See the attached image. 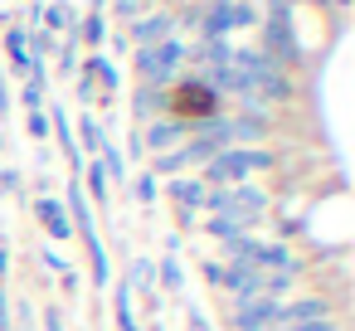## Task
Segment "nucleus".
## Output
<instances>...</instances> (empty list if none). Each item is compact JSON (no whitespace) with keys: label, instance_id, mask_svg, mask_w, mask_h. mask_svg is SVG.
<instances>
[{"label":"nucleus","instance_id":"1","mask_svg":"<svg viewBox=\"0 0 355 331\" xmlns=\"http://www.w3.org/2000/svg\"><path fill=\"white\" fill-rule=\"evenodd\" d=\"M161 112H166V117H175L185 132H195V127H205L209 117H219V112H224V98H219L209 83H200L195 74H180V78L161 93Z\"/></svg>","mask_w":355,"mask_h":331},{"label":"nucleus","instance_id":"2","mask_svg":"<svg viewBox=\"0 0 355 331\" xmlns=\"http://www.w3.org/2000/svg\"><path fill=\"white\" fill-rule=\"evenodd\" d=\"M205 214H219V219H234L239 229H258L268 214H272V190H263V185H219V190H209L205 195Z\"/></svg>","mask_w":355,"mask_h":331},{"label":"nucleus","instance_id":"3","mask_svg":"<svg viewBox=\"0 0 355 331\" xmlns=\"http://www.w3.org/2000/svg\"><path fill=\"white\" fill-rule=\"evenodd\" d=\"M185 54H190V40L171 35L161 44H146V49H132V74H137V88H171L180 74H185Z\"/></svg>","mask_w":355,"mask_h":331},{"label":"nucleus","instance_id":"4","mask_svg":"<svg viewBox=\"0 0 355 331\" xmlns=\"http://www.w3.org/2000/svg\"><path fill=\"white\" fill-rule=\"evenodd\" d=\"M258 171H277V156H272L268 146H248V151H219L214 161H205V166H200V180H205L209 190H219V185H248Z\"/></svg>","mask_w":355,"mask_h":331},{"label":"nucleus","instance_id":"5","mask_svg":"<svg viewBox=\"0 0 355 331\" xmlns=\"http://www.w3.org/2000/svg\"><path fill=\"white\" fill-rule=\"evenodd\" d=\"M224 326L229 331H268V326H282V302H272V297L224 302Z\"/></svg>","mask_w":355,"mask_h":331},{"label":"nucleus","instance_id":"6","mask_svg":"<svg viewBox=\"0 0 355 331\" xmlns=\"http://www.w3.org/2000/svg\"><path fill=\"white\" fill-rule=\"evenodd\" d=\"M258 273H282V278L306 282L311 258H302V253L292 248V239H263V244H258Z\"/></svg>","mask_w":355,"mask_h":331},{"label":"nucleus","instance_id":"7","mask_svg":"<svg viewBox=\"0 0 355 331\" xmlns=\"http://www.w3.org/2000/svg\"><path fill=\"white\" fill-rule=\"evenodd\" d=\"M166 195H171V205H175L180 229H195V224H200V210H205L209 185H205L200 176H171V180H166Z\"/></svg>","mask_w":355,"mask_h":331},{"label":"nucleus","instance_id":"8","mask_svg":"<svg viewBox=\"0 0 355 331\" xmlns=\"http://www.w3.org/2000/svg\"><path fill=\"white\" fill-rule=\"evenodd\" d=\"M137 137H141L146 161H151V156H166V151H175V146H185V142H190V132H185L175 117H166V112H161V117H151L146 127H137Z\"/></svg>","mask_w":355,"mask_h":331},{"label":"nucleus","instance_id":"9","mask_svg":"<svg viewBox=\"0 0 355 331\" xmlns=\"http://www.w3.org/2000/svg\"><path fill=\"white\" fill-rule=\"evenodd\" d=\"M73 142H78V156L83 161H98V151L107 146V127L98 112H78L73 117Z\"/></svg>","mask_w":355,"mask_h":331},{"label":"nucleus","instance_id":"10","mask_svg":"<svg viewBox=\"0 0 355 331\" xmlns=\"http://www.w3.org/2000/svg\"><path fill=\"white\" fill-rule=\"evenodd\" d=\"M35 219L49 229V239H59V244L73 239V224H69V214H64V205L54 195H35Z\"/></svg>","mask_w":355,"mask_h":331},{"label":"nucleus","instance_id":"11","mask_svg":"<svg viewBox=\"0 0 355 331\" xmlns=\"http://www.w3.org/2000/svg\"><path fill=\"white\" fill-rule=\"evenodd\" d=\"M258 234H234L219 244V263H243V268H258Z\"/></svg>","mask_w":355,"mask_h":331},{"label":"nucleus","instance_id":"12","mask_svg":"<svg viewBox=\"0 0 355 331\" xmlns=\"http://www.w3.org/2000/svg\"><path fill=\"white\" fill-rule=\"evenodd\" d=\"M73 239H83V248H88V273H93V287H107V282H112V268H107V253H103L98 229H83V234H73Z\"/></svg>","mask_w":355,"mask_h":331},{"label":"nucleus","instance_id":"13","mask_svg":"<svg viewBox=\"0 0 355 331\" xmlns=\"http://www.w3.org/2000/svg\"><path fill=\"white\" fill-rule=\"evenodd\" d=\"M73 35H78V44H83L88 54H103V44H107V15H103V10H88Z\"/></svg>","mask_w":355,"mask_h":331},{"label":"nucleus","instance_id":"14","mask_svg":"<svg viewBox=\"0 0 355 331\" xmlns=\"http://www.w3.org/2000/svg\"><path fill=\"white\" fill-rule=\"evenodd\" d=\"M0 44H6L10 74H15V78H25V44H30V30H25L20 20H10V25H6V40H0Z\"/></svg>","mask_w":355,"mask_h":331},{"label":"nucleus","instance_id":"15","mask_svg":"<svg viewBox=\"0 0 355 331\" xmlns=\"http://www.w3.org/2000/svg\"><path fill=\"white\" fill-rule=\"evenodd\" d=\"M98 166H103V176H107V185H117V190H127V180H132V166H127V156H122V146H103L98 151Z\"/></svg>","mask_w":355,"mask_h":331},{"label":"nucleus","instance_id":"16","mask_svg":"<svg viewBox=\"0 0 355 331\" xmlns=\"http://www.w3.org/2000/svg\"><path fill=\"white\" fill-rule=\"evenodd\" d=\"M112 326L117 331H141V321L132 316V287H127V278L112 287Z\"/></svg>","mask_w":355,"mask_h":331},{"label":"nucleus","instance_id":"17","mask_svg":"<svg viewBox=\"0 0 355 331\" xmlns=\"http://www.w3.org/2000/svg\"><path fill=\"white\" fill-rule=\"evenodd\" d=\"M132 117H137V127H146L151 117H161V88H137L132 83Z\"/></svg>","mask_w":355,"mask_h":331},{"label":"nucleus","instance_id":"18","mask_svg":"<svg viewBox=\"0 0 355 331\" xmlns=\"http://www.w3.org/2000/svg\"><path fill=\"white\" fill-rule=\"evenodd\" d=\"M156 282H161L166 292H175V297H180V287H185V273H180L175 253H161V258H156Z\"/></svg>","mask_w":355,"mask_h":331},{"label":"nucleus","instance_id":"19","mask_svg":"<svg viewBox=\"0 0 355 331\" xmlns=\"http://www.w3.org/2000/svg\"><path fill=\"white\" fill-rule=\"evenodd\" d=\"M107 10H112V20L127 30L132 20H141V15L151 10V0H107ZM107 10H103V15H107Z\"/></svg>","mask_w":355,"mask_h":331},{"label":"nucleus","instance_id":"20","mask_svg":"<svg viewBox=\"0 0 355 331\" xmlns=\"http://www.w3.org/2000/svg\"><path fill=\"white\" fill-rule=\"evenodd\" d=\"M78 49H83V44H78V35H64V40H59L54 59H59V74H64V78H73V74H78Z\"/></svg>","mask_w":355,"mask_h":331},{"label":"nucleus","instance_id":"21","mask_svg":"<svg viewBox=\"0 0 355 331\" xmlns=\"http://www.w3.org/2000/svg\"><path fill=\"white\" fill-rule=\"evenodd\" d=\"M83 176H88V195H93L88 205H112V200H107V195H112V185H107L103 166H98V161H88V166H83Z\"/></svg>","mask_w":355,"mask_h":331},{"label":"nucleus","instance_id":"22","mask_svg":"<svg viewBox=\"0 0 355 331\" xmlns=\"http://www.w3.org/2000/svg\"><path fill=\"white\" fill-rule=\"evenodd\" d=\"M127 190H132V195H137V200H141L146 210H151V205L161 200V180H156L151 171H141V176H132V180H127Z\"/></svg>","mask_w":355,"mask_h":331},{"label":"nucleus","instance_id":"23","mask_svg":"<svg viewBox=\"0 0 355 331\" xmlns=\"http://www.w3.org/2000/svg\"><path fill=\"white\" fill-rule=\"evenodd\" d=\"M73 103H78L83 112H93V108H98V83L83 74V64H78V74H73Z\"/></svg>","mask_w":355,"mask_h":331},{"label":"nucleus","instance_id":"24","mask_svg":"<svg viewBox=\"0 0 355 331\" xmlns=\"http://www.w3.org/2000/svg\"><path fill=\"white\" fill-rule=\"evenodd\" d=\"M20 103H25V112H44V108H49V83H40V78H25V88H20Z\"/></svg>","mask_w":355,"mask_h":331},{"label":"nucleus","instance_id":"25","mask_svg":"<svg viewBox=\"0 0 355 331\" xmlns=\"http://www.w3.org/2000/svg\"><path fill=\"white\" fill-rule=\"evenodd\" d=\"M200 229H205L209 239H219V244H224V239H234V234H248V229H239L234 219H219V214H205V224H200Z\"/></svg>","mask_w":355,"mask_h":331},{"label":"nucleus","instance_id":"26","mask_svg":"<svg viewBox=\"0 0 355 331\" xmlns=\"http://www.w3.org/2000/svg\"><path fill=\"white\" fill-rule=\"evenodd\" d=\"M25 132L44 146V142H49V112H30V117H25Z\"/></svg>","mask_w":355,"mask_h":331},{"label":"nucleus","instance_id":"27","mask_svg":"<svg viewBox=\"0 0 355 331\" xmlns=\"http://www.w3.org/2000/svg\"><path fill=\"white\" fill-rule=\"evenodd\" d=\"M35 316H40L44 331H64V307L59 302H44V312H35Z\"/></svg>","mask_w":355,"mask_h":331},{"label":"nucleus","instance_id":"28","mask_svg":"<svg viewBox=\"0 0 355 331\" xmlns=\"http://www.w3.org/2000/svg\"><path fill=\"white\" fill-rule=\"evenodd\" d=\"M15 326V302H10V282H0V331Z\"/></svg>","mask_w":355,"mask_h":331},{"label":"nucleus","instance_id":"29","mask_svg":"<svg viewBox=\"0 0 355 331\" xmlns=\"http://www.w3.org/2000/svg\"><path fill=\"white\" fill-rule=\"evenodd\" d=\"M200 278H205V287H214V292H219V278H224V263H219V258H200Z\"/></svg>","mask_w":355,"mask_h":331},{"label":"nucleus","instance_id":"30","mask_svg":"<svg viewBox=\"0 0 355 331\" xmlns=\"http://www.w3.org/2000/svg\"><path fill=\"white\" fill-rule=\"evenodd\" d=\"M185 331H214V326H209V312L190 302V307H185Z\"/></svg>","mask_w":355,"mask_h":331},{"label":"nucleus","instance_id":"31","mask_svg":"<svg viewBox=\"0 0 355 331\" xmlns=\"http://www.w3.org/2000/svg\"><path fill=\"white\" fill-rule=\"evenodd\" d=\"M0 190H10V195H20V190H25V176H20L15 166H0Z\"/></svg>","mask_w":355,"mask_h":331},{"label":"nucleus","instance_id":"32","mask_svg":"<svg viewBox=\"0 0 355 331\" xmlns=\"http://www.w3.org/2000/svg\"><path fill=\"white\" fill-rule=\"evenodd\" d=\"M59 287H64L69 297H78V292H83V273H78V268H64V273H59Z\"/></svg>","mask_w":355,"mask_h":331},{"label":"nucleus","instance_id":"33","mask_svg":"<svg viewBox=\"0 0 355 331\" xmlns=\"http://www.w3.org/2000/svg\"><path fill=\"white\" fill-rule=\"evenodd\" d=\"M306 6H316V10H331L336 20H345V10H350V0H306Z\"/></svg>","mask_w":355,"mask_h":331},{"label":"nucleus","instance_id":"34","mask_svg":"<svg viewBox=\"0 0 355 331\" xmlns=\"http://www.w3.org/2000/svg\"><path fill=\"white\" fill-rule=\"evenodd\" d=\"M40 268H49V273H64L69 263H64V258H59L54 248H44V244H40Z\"/></svg>","mask_w":355,"mask_h":331},{"label":"nucleus","instance_id":"35","mask_svg":"<svg viewBox=\"0 0 355 331\" xmlns=\"http://www.w3.org/2000/svg\"><path fill=\"white\" fill-rule=\"evenodd\" d=\"M10 263H15L10 258V244H0V282H10Z\"/></svg>","mask_w":355,"mask_h":331},{"label":"nucleus","instance_id":"36","mask_svg":"<svg viewBox=\"0 0 355 331\" xmlns=\"http://www.w3.org/2000/svg\"><path fill=\"white\" fill-rule=\"evenodd\" d=\"M127 156H132V161H146V151H141V137H137V132L127 137ZM132 161H127V166H132Z\"/></svg>","mask_w":355,"mask_h":331},{"label":"nucleus","instance_id":"37","mask_svg":"<svg viewBox=\"0 0 355 331\" xmlns=\"http://www.w3.org/2000/svg\"><path fill=\"white\" fill-rule=\"evenodd\" d=\"M10 112V88H6V69H0V117Z\"/></svg>","mask_w":355,"mask_h":331},{"label":"nucleus","instance_id":"38","mask_svg":"<svg viewBox=\"0 0 355 331\" xmlns=\"http://www.w3.org/2000/svg\"><path fill=\"white\" fill-rule=\"evenodd\" d=\"M0 156H6V127H0Z\"/></svg>","mask_w":355,"mask_h":331},{"label":"nucleus","instance_id":"39","mask_svg":"<svg viewBox=\"0 0 355 331\" xmlns=\"http://www.w3.org/2000/svg\"><path fill=\"white\" fill-rule=\"evenodd\" d=\"M49 6H64V10H69V0H49Z\"/></svg>","mask_w":355,"mask_h":331},{"label":"nucleus","instance_id":"40","mask_svg":"<svg viewBox=\"0 0 355 331\" xmlns=\"http://www.w3.org/2000/svg\"><path fill=\"white\" fill-rule=\"evenodd\" d=\"M200 6H214V0H200Z\"/></svg>","mask_w":355,"mask_h":331}]
</instances>
